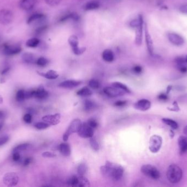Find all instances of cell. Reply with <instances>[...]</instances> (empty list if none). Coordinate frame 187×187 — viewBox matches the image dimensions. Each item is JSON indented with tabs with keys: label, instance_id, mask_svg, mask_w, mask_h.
Returning a JSON list of instances; mask_svg holds the SVG:
<instances>
[{
	"label": "cell",
	"instance_id": "21",
	"mask_svg": "<svg viewBox=\"0 0 187 187\" xmlns=\"http://www.w3.org/2000/svg\"><path fill=\"white\" fill-rule=\"evenodd\" d=\"M102 57L106 62H112L114 59V55L113 51L111 50L107 49L103 51L102 54Z\"/></svg>",
	"mask_w": 187,
	"mask_h": 187
},
{
	"label": "cell",
	"instance_id": "8",
	"mask_svg": "<svg viewBox=\"0 0 187 187\" xmlns=\"http://www.w3.org/2000/svg\"><path fill=\"white\" fill-rule=\"evenodd\" d=\"M103 92L109 97L114 98L121 96L125 95V92L123 90H120L115 87H106L103 88Z\"/></svg>",
	"mask_w": 187,
	"mask_h": 187
},
{
	"label": "cell",
	"instance_id": "25",
	"mask_svg": "<svg viewBox=\"0 0 187 187\" xmlns=\"http://www.w3.org/2000/svg\"><path fill=\"white\" fill-rule=\"evenodd\" d=\"M22 60L27 64H32L36 62V58L32 53H25L22 56Z\"/></svg>",
	"mask_w": 187,
	"mask_h": 187
},
{
	"label": "cell",
	"instance_id": "59",
	"mask_svg": "<svg viewBox=\"0 0 187 187\" xmlns=\"http://www.w3.org/2000/svg\"><path fill=\"white\" fill-rule=\"evenodd\" d=\"M3 122H0V131H1V129H2V128L3 127Z\"/></svg>",
	"mask_w": 187,
	"mask_h": 187
},
{
	"label": "cell",
	"instance_id": "40",
	"mask_svg": "<svg viewBox=\"0 0 187 187\" xmlns=\"http://www.w3.org/2000/svg\"><path fill=\"white\" fill-rule=\"evenodd\" d=\"M89 86L94 90H97L100 87V83L96 80H91L89 82Z\"/></svg>",
	"mask_w": 187,
	"mask_h": 187
},
{
	"label": "cell",
	"instance_id": "28",
	"mask_svg": "<svg viewBox=\"0 0 187 187\" xmlns=\"http://www.w3.org/2000/svg\"><path fill=\"white\" fill-rule=\"evenodd\" d=\"M162 121L166 125H168L169 126L171 127L173 130H176L178 127V125L177 122L171 119L163 118L162 119Z\"/></svg>",
	"mask_w": 187,
	"mask_h": 187
},
{
	"label": "cell",
	"instance_id": "49",
	"mask_svg": "<svg viewBox=\"0 0 187 187\" xmlns=\"http://www.w3.org/2000/svg\"><path fill=\"white\" fill-rule=\"evenodd\" d=\"M157 98L161 101H166L168 100V96L167 93H161L158 96Z\"/></svg>",
	"mask_w": 187,
	"mask_h": 187
},
{
	"label": "cell",
	"instance_id": "10",
	"mask_svg": "<svg viewBox=\"0 0 187 187\" xmlns=\"http://www.w3.org/2000/svg\"><path fill=\"white\" fill-rule=\"evenodd\" d=\"M3 52L8 55H15L21 52L22 48L18 45L5 44L3 45Z\"/></svg>",
	"mask_w": 187,
	"mask_h": 187
},
{
	"label": "cell",
	"instance_id": "42",
	"mask_svg": "<svg viewBox=\"0 0 187 187\" xmlns=\"http://www.w3.org/2000/svg\"><path fill=\"white\" fill-rule=\"evenodd\" d=\"M62 0H45V2L47 5L51 6H55L59 5L61 2Z\"/></svg>",
	"mask_w": 187,
	"mask_h": 187
},
{
	"label": "cell",
	"instance_id": "19",
	"mask_svg": "<svg viewBox=\"0 0 187 187\" xmlns=\"http://www.w3.org/2000/svg\"><path fill=\"white\" fill-rule=\"evenodd\" d=\"M45 15L42 13H34L27 20V23L29 24H32L36 22H39L45 19Z\"/></svg>",
	"mask_w": 187,
	"mask_h": 187
},
{
	"label": "cell",
	"instance_id": "14",
	"mask_svg": "<svg viewBox=\"0 0 187 187\" xmlns=\"http://www.w3.org/2000/svg\"><path fill=\"white\" fill-rule=\"evenodd\" d=\"M82 81L77 80H69L64 81L59 85L60 87L64 88H74L81 85Z\"/></svg>",
	"mask_w": 187,
	"mask_h": 187
},
{
	"label": "cell",
	"instance_id": "47",
	"mask_svg": "<svg viewBox=\"0 0 187 187\" xmlns=\"http://www.w3.org/2000/svg\"><path fill=\"white\" fill-rule=\"evenodd\" d=\"M133 72L137 74H141L142 72V67H141L140 65H136L133 68Z\"/></svg>",
	"mask_w": 187,
	"mask_h": 187
},
{
	"label": "cell",
	"instance_id": "44",
	"mask_svg": "<svg viewBox=\"0 0 187 187\" xmlns=\"http://www.w3.org/2000/svg\"><path fill=\"white\" fill-rule=\"evenodd\" d=\"M32 115L30 113H27L24 116L23 120L27 124H30L32 122Z\"/></svg>",
	"mask_w": 187,
	"mask_h": 187
},
{
	"label": "cell",
	"instance_id": "46",
	"mask_svg": "<svg viewBox=\"0 0 187 187\" xmlns=\"http://www.w3.org/2000/svg\"><path fill=\"white\" fill-rule=\"evenodd\" d=\"M42 156L43 157H46V158H52V157H55L56 155L54 154V153L52 152H45L42 153Z\"/></svg>",
	"mask_w": 187,
	"mask_h": 187
},
{
	"label": "cell",
	"instance_id": "33",
	"mask_svg": "<svg viewBox=\"0 0 187 187\" xmlns=\"http://www.w3.org/2000/svg\"><path fill=\"white\" fill-rule=\"evenodd\" d=\"M78 177L74 176L69 178L67 183L69 185H71L72 187H77L78 185Z\"/></svg>",
	"mask_w": 187,
	"mask_h": 187
},
{
	"label": "cell",
	"instance_id": "13",
	"mask_svg": "<svg viewBox=\"0 0 187 187\" xmlns=\"http://www.w3.org/2000/svg\"><path fill=\"white\" fill-rule=\"evenodd\" d=\"M151 107V103L149 100L145 99L140 100L136 103L134 107L137 110L140 111H147L149 110Z\"/></svg>",
	"mask_w": 187,
	"mask_h": 187
},
{
	"label": "cell",
	"instance_id": "1",
	"mask_svg": "<svg viewBox=\"0 0 187 187\" xmlns=\"http://www.w3.org/2000/svg\"><path fill=\"white\" fill-rule=\"evenodd\" d=\"M100 171L104 177L114 181L121 180L124 172V168L121 166L109 161H107L105 165L101 166Z\"/></svg>",
	"mask_w": 187,
	"mask_h": 187
},
{
	"label": "cell",
	"instance_id": "39",
	"mask_svg": "<svg viewBox=\"0 0 187 187\" xmlns=\"http://www.w3.org/2000/svg\"><path fill=\"white\" fill-rule=\"evenodd\" d=\"M90 144L93 149L97 151L99 149V144L95 138L91 137L90 139Z\"/></svg>",
	"mask_w": 187,
	"mask_h": 187
},
{
	"label": "cell",
	"instance_id": "52",
	"mask_svg": "<svg viewBox=\"0 0 187 187\" xmlns=\"http://www.w3.org/2000/svg\"><path fill=\"white\" fill-rule=\"evenodd\" d=\"M178 69L180 70V71L182 73H185V72H187V67L185 64V65L178 66Z\"/></svg>",
	"mask_w": 187,
	"mask_h": 187
},
{
	"label": "cell",
	"instance_id": "16",
	"mask_svg": "<svg viewBox=\"0 0 187 187\" xmlns=\"http://www.w3.org/2000/svg\"><path fill=\"white\" fill-rule=\"evenodd\" d=\"M48 92L42 86H41L37 90H34V97L36 98L39 100H44L48 97Z\"/></svg>",
	"mask_w": 187,
	"mask_h": 187
},
{
	"label": "cell",
	"instance_id": "15",
	"mask_svg": "<svg viewBox=\"0 0 187 187\" xmlns=\"http://www.w3.org/2000/svg\"><path fill=\"white\" fill-rule=\"evenodd\" d=\"M145 40L147 47L148 51L150 55H152L153 54L154 51V46H153V43L152 38L150 36V35L149 33L148 30L147 25H145Z\"/></svg>",
	"mask_w": 187,
	"mask_h": 187
},
{
	"label": "cell",
	"instance_id": "27",
	"mask_svg": "<svg viewBox=\"0 0 187 187\" xmlns=\"http://www.w3.org/2000/svg\"><path fill=\"white\" fill-rule=\"evenodd\" d=\"M93 94V92L88 87H85L79 90L77 92V95L82 97H88Z\"/></svg>",
	"mask_w": 187,
	"mask_h": 187
},
{
	"label": "cell",
	"instance_id": "7",
	"mask_svg": "<svg viewBox=\"0 0 187 187\" xmlns=\"http://www.w3.org/2000/svg\"><path fill=\"white\" fill-rule=\"evenodd\" d=\"M14 18L13 13L11 10L3 9L0 10V23L3 25H8L12 22Z\"/></svg>",
	"mask_w": 187,
	"mask_h": 187
},
{
	"label": "cell",
	"instance_id": "4",
	"mask_svg": "<svg viewBox=\"0 0 187 187\" xmlns=\"http://www.w3.org/2000/svg\"><path fill=\"white\" fill-rule=\"evenodd\" d=\"M82 124L81 121L78 119H74L72 121L71 123L69 126L68 129L67 130L66 132L64 133L63 136V140L65 142L67 141L69 139L70 136L74 133H78L79 131L81 128Z\"/></svg>",
	"mask_w": 187,
	"mask_h": 187
},
{
	"label": "cell",
	"instance_id": "22",
	"mask_svg": "<svg viewBox=\"0 0 187 187\" xmlns=\"http://www.w3.org/2000/svg\"><path fill=\"white\" fill-rule=\"evenodd\" d=\"M59 150L62 154L65 157H69L71 153V150L70 145L66 143H62L60 145Z\"/></svg>",
	"mask_w": 187,
	"mask_h": 187
},
{
	"label": "cell",
	"instance_id": "50",
	"mask_svg": "<svg viewBox=\"0 0 187 187\" xmlns=\"http://www.w3.org/2000/svg\"><path fill=\"white\" fill-rule=\"evenodd\" d=\"M13 160L14 161H18L20 159V154L19 152H13L12 156Z\"/></svg>",
	"mask_w": 187,
	"mask_h": 187
},
{
	"label": "cell",
	"instance_id": "41",
	"mask_svg": "<svg viewBox=\"0 0 187 187\" xmlns=\"http://www.w3.org/2000/svg\"><path fill=\"white\" fill-rule=\"evenodd\" d=\"M72 51H73V52L74 53V55H81L83 53H84V52L86 51V48L79 47L78 46V47L75 48H74V49H72Z\"/></svg>",
	"mask_w": 187,
	"mask_h": 187
},
{
	"label": "cell",
	"instance_id": "58",
	"mask_svg": "<svg viewBox=\"0 0 187 187\" xmlns=\"http://www.w3.org/2000/svg\"><path fill=\"white\" fill-rule=\"evenodd\" d=\"M3 102V99L2 97L0 95V104H2Z\"/></svg>",
	"mask_w": 187,
	"mask_h": 187
},
{
	"label": "cell",
	"instance_id": "18",
	"mask_svg": "<svg viewBox=\"0 0 187 187\" xmlns=\"http://www.w3.org/2000/svg\"><path fill=\"white\" fill-rule=\"evenodd\" d=\"M36 0H21L20 7L24 10H30L34 7Z\"/></svg>",
	"mask_w": 187,
	"mask_h": 187
},
{
	"label": "cell",
	"instance_id": "32",
	"mask_svg": "<svg viewBox=\"0 0 187 187\" xmlns=\"http://www.w3.org/2000/svg\"><path fill=\"white\" fill-rule=\"evenodd\" d=\"M30 144L29 143H22L18 145L16 147H15L13 150V152H20L23 151H25L27 149L28 147H29Z\"/></svg>",
	"mask_w": 187,
	"mask_h": 187
},
{
	"label": "cell",
	"instance_id": "45",
	"mask_svg": "<svg viewBox=\"0 0 187 187\" xmlns=\"http://www.w3.org/2000/svg\"><path fill=\"white\" fill-rule=\"evenodd\" d=\"M10 140V137L7 135L2 136L0 137V147L5 144Z\"/></svg>",
	"mask_w": 187,
	"mask_h": 187
},
{
	"label": "cell",
	"instance_id": "37",
	"mask_svg": "<svg viewBox=\"0 0 187 187\" xmlns=\"http://www.w3.org/2000/svg\"><path fill=\"white\" fill-rule=\"evenodd\" d=\"M34 127L38 130H44L50 126L49 124L46 122H39L36 123L34 125Z\"/></svg>",
	"mask_w": 187,
	"mask_h": 187
},
{
	"label": "cell",
	"instance_id": "53",
	"mask_svg": "<svg viewBox=\"0 0 187 187\" xmlns=\"http://www.w3.org/2000/svg\"><path fill=\"white\" fill-rule=\"evenodd\" d=\"M32 160L31 157H27L26 159H25L24 161V165L25 166H28L32 161Z\"/></svg>",
	"mask_w": 187,
	"mask_h": 187
},
{
	"label": "cell",
	"instance_id": "34",
	"mask_svg": "<svg viewBox=\"0 0 187 187\" xmlns=\"http://www.w3.org/2000/svg\"><path fill=\"white\" fill-rule=\"evenodd\" d=\"M95 107V104L90 100H86L84 104V108L86 111H90Z\"/></svg>",
	"mask_w": 187,
	"mask_h": 187
},
{
	"label": "cell",
	"instance_id": "29",
	"mask_svg": "<svg viewBox=\"0 0 187 187\" xmlns=\"http://www.w3.org/2000/svg\"><path fill=\"white\" fill-rule=\"evenodd\" d=\"M89 185H90V182L86 177H84L83 176H80L78 177V182L77 187H88Z\"/></svg>",
	"mask_w": 187,
	"mask_h": 187
},
{
	"label": "cell",
	"instance_id": "24",
	"mask_svg": "<svg viewBox=\"0 0 187 187\" xmlns=\"http://www.w3.org/2000/svg\"><path fill=\"white\" fill-rule=\"evenodd\" d=\"M143 25L141 24L136 29L135 42L136 45H140L142 41Z\"/></svg>",
	"mask_w": 187,
	"mask_h": 187
},
{
	"label": "cell",
	"instance_id": "17",
	"mask_svg": "<svg viewBox=\"0 0 187 187\" xmlns=\"http://www.w3.org/2000/svg\"><path fill=\"white\" fill-rule=\"evenodd\" d=\"M178 144L180 148V153L184 154L187 151V137L184 136H181L178 138Z\"/></svg>",
	"mask_w": 187,
	"mask_h": 187
},
{
	"label": "cell",
	"instance_id": "20",
	"mask_svg": "<svg viewBox=\"0 0 187 187\" xmlns=\"http://www.w3.org/2000/svg\"><path fill=\"white\" fill-rule=\"evenodd\" d=\"M38 75L45 77L46 79L49 80H54L59 77V74L55 70H50L48 71L47 72H41L37 71Z\"/></svg>",
	"mask_w": 187,
	"mask_h": 187
},
{
	"label": "cell",
	"instance_id": "6",
	"mask_svg": "<svg viewBox=\"0 0 187 187\" xmlns=\"http://www.w3.org/2000/svg\"><path fill=\"white\" fill-rule=\"evenodd\" d=\"M162 140L158 135H153L150 138L149 149L153 153H157L160 150L162 145Z\"/></svg>",
	"mask_w": 187,
	"mask_h": 187
},
{
	"label": "cell",
	"instance_id": "36",
	"mask_svg": "<svg viewBox=\"0 0 187 187\" xmlns=\"http://www.w3.org/2000/svg\"><path fill=\"white\" fill-rule=\"evenodd\" d=\"M36 63L37 65H38L39 67H43L46 66L48 64V60L47 58L41 57L37 59L36 61Z\"/></svg>",
	"mask_w": 187,
	"mask_h": 187
},
{
	"label": "cell",
	"instance_id": "48",
	"mask_svg": "<svg viewBox=\"0 0 187 187\" xmlns=\"http://www.w3.org/2000/svg\"><path fill=\"white\" fill-rule=\"evenodd\" d=\"M126 104H127V101L126 100H118L114 103V105L116 107H121L123 106H125Z\"/></svg>",
	"mask_w": 187,
	"mask_h": 187
},
{
	"label": "cell",
	"instance_id": "12",
	"mask_svg": "<svg viewBox=\"0 0 187 187\" xmlns=\"http://www.w3.org/2000/svg\"><path fill=\"white\" fill-rule=\"evenodd\" d=\"M61 115L60 114H55L53 115H47L42 117V120L47 122L50 125H58L60 122Z\"/></svg>",
	"mask_w": 187,
	"mask_h": 187
},
{
	"label": "cell",
	"instance_id": "60",
	"mask_svg": "<svg viewBox=\"0 0 187 187\" xmlns=\"http://www.w3.org/2000/svg\"><path fill=\"white\" fill-rule=\"evenodd\" d=\"M185 61H186V63H187V57L185 58Z\"/></svg>",
	"mask_w": 187,
	"mask_h": 187
},
{
	"label": "cell",
	"instance_id": "55",
	"mask_svg": "<svg viewBox=\"0 0 187 187\" xmlns=\"http://www.w3.org/2000/svg\"><path fill=\"white\" fill-rule=\"evenodd\" d=\"M4 116H5V112L2 110H0V119L3 118Z\"/></svg>",
	"mask_w": 187,
	"mask_h": 187
},
{
	"label": "cell",
	"instance_id": "11",
	"mask_svg": "<svg viewBox=\"0 0 187 187\" xmlns=\"http://www.w3.org/2000/svg\"><path fill=\"white\" fill-rule=\"evenodd\" d=\"M170 43L177 46H181L185 43V40L181 36L176 33H170L167 35Z\"/></svg>",
	"mask_w": 187,
	"mask_h": 187
},
{
	"label": "cell",
	"instance_id": "51",
	"mask_svg": "<svg viewBox=\"0 0 187 187\" xmlns=\"http://www.w3.org/2000/svg\"><path fill=\"white\" fill-rule=\"evenodd\" d=\"M179 10L183 14H187V4L182 5L179 8Z\"/></svg>",
	"mask_w": 187,
	"mask_h": 187
},
{
	"label": "cell",
	"instance_id": "38",
	"mask_svg": "<svg viewBox=\"0 0 187 187\" xmlns=\"http://www.w3.org/2000/svg\"><path fill=\"white\" fill-rule=\"evenodd\" d=\"M25 99V97L24 90H19L16 94V100L18 102H22Z\"/></svg>",
	"mask_w": 187,
	"mask_h": 187
},
{
	"label": "cell",
	"instance_id": "5",
	"mask_svg": "<svg viewBox=\"0 0 187 187\" xmlns=\"http://www.w3.org/2000/svg\"><path fill=\"white\" fill-rule=\"evenodd\" d=\"M19 181L17 173L14 172H8L3 177V183L7 187L16 186Z\"/></svg>",
	"mask_w": 187,
	"mask_h": 187
},
{
	"label": "cell",
	"instance_id": "43",
	"mask_svg": "<svg viewBox=\"0 0 187 187\" xmlns=\"http://www.w3.org/2000/svg\"><path fill=\"white\" fill-rule=\"evenodd\" d=\"M87 123L93 129L94 128H95L98 126V123L97 122V121L95 120L94 119H90Z\"/></svg>",
	"mask_w": 187,
	"mask_h": 187
},
{
	"label": "cell",
	"instance_id": "31",
	"mask_svg": "<svg viewBox=\"0 0 187 187\" xmlns=\"http://www.w3.org/2000/svg\"><path fill=\"white\" fill-rule=\"evenodd\" d=\"M112 86L113 87H115L118 88L120 90H123L125 92L128 93H131L130 90L125 85L123 84L122 83L115 82V83H112Z\"/></svg>",
	"mask_w": 187,
	"mask_h": 187
},
{
	"label": "cell",
	"instance_id": "9",
	"mask_svg": "<svg viewBox=\"0 0 187 187\" xmlns=\"http://www.w3.org/2000/svg\"><path fill=\"white\" fill-rule=\"evenodd\" d=\"M79 136L81 137L90 138L93 137L94 136V130L92 127L88 124V123H84L82 125L81 128L79 131Z\"/></svg>",
	"mask_w": 187,
	"mask_h": 187
},
{
	"label": "cell",
	"instance_id": "54",
	"mask_svg": "<svg viewBox=\"0 0 187 187\" xmlns=\"http://www.w3.org/2000/svg\"><path fill=\"white\" fill-rule=\"evenodd\" d=\"M10 70V68L9 67H6L5 69H4L2 71V72H1V75H5L6 74H7L8 71H9V70Z\"/></svg>",
	"mask_w": 187,
	"mask_h": 187
},
{
	"label": "cell",
	"instance_id": "57",
	"mask_svg": "<svg viewBox=\"0 0 187 187\" xmlns=\"http://www.w3.org/2000/svg\"><path fill=\"white\" fill-rule=\"evenodd\" d=\"M183 132H184L185 135H187V125L185 127V128L183 130Z\"/></svg>",
	"mask_w": 187,
	"mask_h": 187
},
{
	"label": "cell",
	"instance_id": "2",
	"mask_svg": "<svg viewBox=\"0 0 187 187\" xmlns=\"http://www.w3.org/2000/svg\"><path fill=\"white\" fill-rule=\"evenodd\" d=\"M183 176L181 168L176 164H171L167 169L166 176L168 181L172 184L180 182Z\"/></svg>",
	"mask_w": 187,
	"mask_h": 187
},
{
	"label": "cell",
	"instance_id": "35",
	"mask_svg": "<svg viewBox=\"0 0 187 187\" xmlns=\"http://www.w3.org/2000/svg\"><path fill=\"white\" fill-rule=\"evenodd\" d=\"M88 170V168L86 164H81L79 165L78 169H77V172L80 176H83L84 174L86 173Z\"/></svg>",
	"mask_w": 187,
	"mask_h": 187
},
{
	"label": "cell",
	"instance_id": "56",
	"mask_svg": "<svg viewBox=\"0 0 187 187\" xmlns=\"http://www.w3.org/2000/svg\"><path fill=\"white\" fill-rule=\"evenodd\" d=\"M171 88H172V86H169L167 87V92H166L167 94H169V93L170 91H171Z\"/></svg>",
	"mask_w": 187,
	"mask_h": 187
},
{
	"label": "cell",
	"instance_id": "30",
	"mask_svg": "<svg viewBox=\"0 0 187 187\" xmlns=\"http://www.w3.org/2000/svg\"><path fill=\"white\" fill-rule=\"evenodd\" d=\"M40 43V40L36 38H31L27 41L26 45L27 47L31 48H34L37 47Z\"/></svg>",
	"mask_w": 187,
	"mask_h": 187
},
{
	"label": "cell",
	"instance_id": "3",
	"mask_svg": "<svg viewBox=\"0 0 187 187\" xmlns=\"http://www.w3.org/2000/svg\"><path fill=\"white\" fill-rule=\"evenodd\" d=\"M141 171L143 175L149 177L152 180H158L160 177V172L159 170L152 165H143L141 169Z\"/></svg>",
	"mask_w": 187,
	"mask_h": 187
},
{
	"label": "cell",
	"instance_id": "23",
	"mask_svg": "<svg viewBox=\"0 0 187 187\" xmlns=\"http://www.w3.org/2000/svg\"><path fill=\"white\" fill-rule=\"evenodd\" d=\"M100 7V3L98 1L93 0L86 3L84 6V9L86 10H95Z\"/></svg>",
	"mask_w": 187,
	"mask_h": 187
},
{
	"label": "cell",
	"instance_id": "26",
	"mask_svg": "<svg viewBox=\"0 0 187 187\" xmlns=\"http://www.w3.org/2000/svg\"><path fill=\"white\" fill-rule=\"evenodd\" d=\"M68 41H69L70 46L71 47L72 49H74V48L78 47V38L76 35L70 36V38H69Z\"/></svg>",
	"mask_w": 187,
	"mask_h": 187
}]
</instances>
